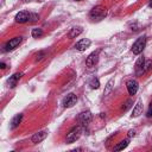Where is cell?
I'll return each mask as SVG.
<instances>
[{
	"mask_svg": "<svg viewBox=\"0 0 152 152\" xmlns=\"http://www.w3.org/2000/svg\"><path fill=\"white\" fill-rule=\"evenodd\" d=\"M31 34H32L33 38H38V37H40L43 34V30L42 28H33L32 32H31Z\"/></svg>",
	"mask_w": 152,
	"mask_h": 152,
	"instance_id": "20",
	"label": "cell"
},
{
	"mask_svg": "<svg viewBox=\"0 0 152 152\" xmlns=\"http://www.w3.org/2000/svg\"><path fill=\"white\" fill-rule=\"evenodd\" d=\"M44 55H45V52H44V51H39V52L36 55V61H40V59L44 57Z\"/></svg>",
	"mask_w": 152,
	"mask_h": 152,
	"instance_id": "22",
	"label": "cell"
},
{
	"mask_svg": "<svg viewBox=\"0 0 152 152\" xmlns=\"http://www.w3.org/2000/svg\"><path fill=\"white\" fill-rule=\"evenodd\" d=\"M82 134V126H75L72 127L69 133L66 134V144H71L74 141H76Z\"/></svg>",
	"mask_w": 152,
	"mask_h": 152,
	"instance_id": "2",
	"label": "cell"
},
{
	"mask_svg": "<svg viewBox=\"0 0 152 152\" xmlns=\"http://www.w3.org/2000/svg\"><path fill=\"white\" fill-rule=\"evenodd\" d=\"M113 84H114V80L110 78V80L107 82L106 87H104V95H108V94L112 91V89H113Z\"/></svg>",
	"mask_w": 152,
	"mask_h": 152,
	"instance_id": "18",
	"label": "cell"
},
{
	"mask_svg": "<svg viewBox=\"0 0 152 152\" xmlns=\"http://www.w3.org/2000/svg\"><path fill=\"white\" fill-rule=\"evenodd\" d=\"M46 137H48V131H40V132H38V133L32 135L31 141L33 144H38V142H42Z\"/></svg>",
	"mask_w": 152,
	"mask_h": 152,
	"instance_id": "12",
	"label": "cell"
},
{
	"mask_svg": "<svg viewBox=\"0 0 152 152\" xmlns=\"http://www.w3.org/2000/svg\"><path fill=\"white\" fill-rule=\"evenodd\" d=\"M131 103H132V101H131V100L126 101V103H125V107H122V109H124V110H127V109L131 107Z\"/></svg>",
	"mask_w": 152,
	"mask_h": 152,
	"instance_id": "25",
	"label": "cell"
},
{
	"mask_svg": "<svg viewBox=\"0 0 152 152\" xmlns=\"http://www.w3.org/2000/svg\"><path fill=\"white\" fill-rule=\"evenodd\" d=\"M106 15H107V10H106L103 6H101V5L95 6V7L89 12V17H90V19L94 20V21H100V20H102Z\"/></svg>",
	"mask_w": 152,
	"mask_h": 152,
	"instance_id": "1",
	"label": "cell"
},
{
	"mask_svg": "<svg viewBox=\"0 0 152 152\" xmlns=\"http://www.w3.org/2000/svg\"><path fill=\"white\" fill-rule=\"evenodd\" d=\"M148 6H150V7H151V8H152V0H151V1H150V4H148Z\"/></svg>",
	"mask_w": 152,
	"mask_h": 152,
	"instance_id": "28",
	"label": "cell"
},
{
	"mask_svg": "<svg viewBox=\"0 0 152 152\" xmlns=\"http://www.w3.org/2000/svg\"><path fill=\"white\" fill-rule=\"evenodd\" d=\"M128 144H129V139H125V140L120 141V142L114 147V151H121V150L126 148V147L128 146Z\"/></svg>",
	"mask_w": 152,
	"mask_h": 152,
	"instance_id": "17",
	"label": "cell"
},
{
	"mask_svg": "<svg viewBox=\"0 0 152 152\" xmlns=\"http://www.w3.org/2000/svg\"><path fill=\"white\" fill-rule=\"evenodd\" d=\"M91 44V40L88 39V38H84V39H81L78 40L76 44H75V49L78 50V51H84L86 49H88Z\"/></svg>",
	"mask_w": 152,
	"mask_h": 152,
	"instance_id": "9",
	"label": "cell"
},
{
	"mask_svg": "<svg viewBox=\"0 0 152 152\" xmlns=\"http://www.w3.org/2000/svg\"><path fill=\"white\" fill-rule=\"evenodd\" d=\"M126 87H127V90H128L129 95H135L137 91H138V88H139V83L135 80H129V81H127Z\"/></svg>",
	"mask_w": 152,
	"mask_h": 152,
	"instance_id": "8",
	"label": "cell"
},
{
	"mask_svg": "<svg viewBox=\"0 0 152 152\" xmlns=\"http://www.w3.org/2000/svg\"><path fill=\"white\" fill-rule=\"evenodd\" d=\"M30 17H31V13H28V12H26V11H21V12H19V13L15 15L14 20H15L17 23L23 24V23L30 21Z\"/></svg>",
	"mask_w": 152,
	"mask_h": 152,
	"instance_id": "10",
	"label": "cell"
},
{
	"mask_svg": "<svg viewBox=\"0 0 152 152\" xmlns=\"http://www.w3.org/2000/svg\"><path fill=\"white\" fill-rule=\"evenodd\" d=\"M151 66H152V62H151V61L145 62V65H144V72H146L147 70H150V69H151Z\"/></svg>",
	"mask_w": 152,
	"mask_h": 152,
	"instance_id": "21",
	"label": "cell"
},
{
	"mask_svg": "<svg viewBox=\"0 0 152 152\" xmlns=\"http://www.w3.org/2000/svg\"><path fill=\"white\" fill-rule=\"evenodd\" d=\"M38 15L37 14H33V13H31V17H30V21H37L38 20Z\"/></svg>",
	"mask_w": 152,
	"mask_h": 152,
	"instance_id": "24",
	"label": "cell"
},
{
	"mask_svg": "<svg viewBox=\"0 0 152 152\" xmlns=\"http://www.w3.org/2000/svg\"><path fill=\"white\" fill-rule=\"evenodd\" d=\"M76 1H80V0H76Z\"/></svg>",
	"mask_w": 152,
	"mask_h": 152,
	"instance_id": "30",
	"label": "cell"
},
{
	"mask_svg": "<svg viewBox=\"0 0 152 152\" xmlns=\"http://www.w3.org/2000/svg\"><path fill=\"white\" fill-rule=\"evenodd\" d=\"M76 102H77V96H76L75 94H72V93H70V94H68L66 96H64V99H63V101H62L63 107H65V108L72 107Z\"/></svg>",
	"mask_w": 152,
	"mask_h": 152,
	"instance_id": "5",
	"label": "cell"
},
{
	"mask_svg": "<svg viewBox=\"0 0 152 152\" xmlns=\"http://www.w3.org/2000/svg\"><path fill=\"white\" fill-rule=\"evenodd\" d=\"M89 86H90V88H93V89H97V88L100 87V82H99L97 78L93 77V78L90 80V82H89Z\"/></svg>",
	"mask_w": 152,
	"mask_h": 152,
	"instance_id": "19",
	"label": "cell"
},
{
	"mask_svg": "<svg viewBox=\"0 0 152 152\" xmlns=\"http://www.w3.org/2000/svg\"><path fill=\"white\" fill-rule=\"evenodd\" d=\"M141 113H142V102H141V100H138L137 103H135V106H134V108H133L132 116H133V118H137V116H139Z\"/></svg>",
	"mask_w": 152,
	"mask_h": 152,
	"instance_id": "14",
	"label": "cell"
},
{
	"mask_svg": "<svg viewBox=\"0 0 152 152\" xmlns=\"http://www.w3.org/2000/svg\"><path fill=\"white\" fill-rule=\"evenodd\" d=\"M21 42H23V37H15V38L10 39V42H7L5 45V51H10V50L15 49Z\"/></svg>",
	"mask_w": 152,
	"mask_h": 152,
	"instance_id": "7",
	"label": "cell"
},
{
	"mask_svg": "<svg viewBox=\"0 0 152 152\" xmlns=\"http://www.w3.org/2000/svg\"><path fill=\"white\" fill-rule=\"evenodd\" d=\"M24 1H30V0H24Z\"/></svg>",
	"mask_w": 152,
	"mask_h": 152,
	"instance_id": "29",
	"label": "cell"
},
{
	"mask_svg": "<svg viewBox=\"0 0 152 152\" xmlns=\"http://www.w3.org/2000/svg\"><path fill=\"white\" fill-rule=\"evenodd\" d=\"M145 45H146V36H142V37H139L134 44L132 45V52L134 55H140L142 52V50L145 49Z\"/></svg>",
	"mask_w": 152,
	"mask_h": 152,
	"instance_id": "3",
	"label": "cell"
},
{
	"mask_svg": "<svg viewBox=\"0 0 152 152\" xmlns=\"http://www.w3.org/2000/svg\"><path fill=\"white\" fill-rule=\"evenodd\" d=\"M82 27H80V26H75V27H72L70 31H69V33H68V37L70 38V39H72V38H76L77 36H80L81 33H82Z\"/></svg>",
	"mask_w": 152,
	"mask_h": 152,
	"instance_id": "15",
	"label": "cell"
},
{
	"mask_svg": "<svg viewBox=\"0 0 152 152\" xmlns=\"http://www.w3.org/2000/svg\"><path fill=\"white\" fill-rule=\"evenodd\" d=\"M135 135V131H129L128 132V137H134Z\"/></svg>",
	"mask_w": 152,
	"mask_h": 152,
	"instance_id": "26",
	"label": "cell"
},
{
	"mask_svg": "<svg viewBox=\"0 0 152 152\" xmlns=\"http://www.w3.org/2000/svg\"><path fill=\"white\" fill-rule=\"evenodd\" d=\"M21 119H23V114H17V115L12 119V121H11V129L17 128V127L19 126V124H20Z\"/></svg>",
	"mask_w": 152,
	"mask_h": 152,
	"instance_id": "16",
	"label": "cell"
},
{
	"mask_svg": "<svg viewBox=\"0 0 152 152\" xmlns=\"http://www.w3.org/2000/svg\"><path fill=\"white\" fill-rule=\"evenodd\" d=\"M144 65H145V58L142 57V56H140L139 58H138V61L135 62V74L138 75V76H140V75H142L144 74Z\"/></svg>",
	"mask_w": 152,
	"mask_h": 152,
	"instance_id": "11",
	"label": "cell"
},
{
	"mask_svg": "<svg viewBox=\"0 0 152 152\" xmlns=\"http://www.w3.org/2000/svg\"><path fill=\"white\" fill-rule=\"evenodd\" d=\"M78 121H80L81 126H83V127L88 126V125L90 124V121H91V114H90V112L87 110V112L80 113V115H78Z\"/></svg>",
	"mask_w": 152,
	"mask_h": 152,
	"instance_id": "6",
	"label": "cell"
},
{
	"mask_svg": "<svg viewBox=\"0 0 152 152\" xmlns=\"http://www.w3.org/2000/svg\"><path fill=\"white\" fill-rule=\"evenodd\" d=\"M0 66H1V69H5V68H6V64H5V63H1Z\"/></svg>",
	"mask_w": 152,
	"mask_h": 152,
	"instance_id": "27",
	"label": "cell"
},
{
	"mask_svg": "<svg viewBox=\"0 0 152 152\" xmlns=\"http://www.w3.org/2000/svg\"><path fill=\"white\" fill-rule=\"evenodd\" d=\"M21 76H23V72H15V74H13V75H12L10 78H8L7 84H8L11 88L15 87V86H17V83L19 82V80L21 78Z\"/></svg>",
	"mask_w": 152,
	"mask_h": 152,
	"instance_id": "13",
	"label": "cell"
},
{
	"mask_svg": "<svg viewBox=\"0 0 152 152\" xmlns=\"http://www.w3.org/2000/svg\"><path fill=\"white\" fill-rule=\"evenodd\" d=\"M146 116H147V118H152V101H151V103H150V107H148V109H147Z\"/></svg>",
	"mask_w": 152,
	"mask_h": 152,
	"instance_id": "23",
	"label": "cell"
},
{
	"mask_svg": "<svg viewBox=\"0 0 152 152\" xmlns=\"http://www.w3.org/2000/svg\"><path fill=\"white\" fill-rule=\"evenodd\" d=\"M99 52H100V50H96V51L91 52V53L87 57L86 64H87V66H88L89 69L94 68V66L97 64V61H99Z\"/></svg>",
	"mask_w": 152,
	"mask_h": 152,
	"instance_id": "4",
	"label": "cell"
}]
</instances>
